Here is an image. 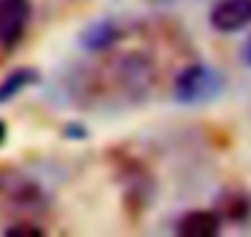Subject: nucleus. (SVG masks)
Returning <instances> with one entry per match:
<instances>
[{"instance_id":"f257e3e1","label":"nucleus","mask_w":251,"mask_h":237,"mask_svg":"<svg viewBox=\"0 0 251 237\" xmlns=\"http://www.w3.org/2000/svg\"><path fill=\"white\" fill-rule=\"evenodd\" d=\"M224 89V77L219 69L209 64H187L185 69L177 72L173 82V96L180 104H204L212 101L222 94Z\"/></svg>"},{"instance_id":"f03ea898","label":"nucleus","mask_w":251,"mask_h":237,"mask_svg":"<svg viewBox=\"0 0 251 237\" xmlns=\"http://www.w3.org/2000/svg\"><path fill=\"white\" fill-rule=\"evenodd\" d=\"M32 20L30 0H0V47L10 50L15 47Z\"/></svg>"},{"instance_id":"7ed1b4c3","label":"nucleus","mask_w":251,"mask_h":237,"mask_svg":"<svg viewBox=\"0 0 251 237\" xmlns=\"http://www.w3.org/2000/svg\"><path fill=\"white\" fill-rule=\"evenodd\" d=\"M209 25L224 35L249 28L251 25V0H217L209 10Z\"/></svg>"},{"instance_id":"20e7f679","label":"nucleus","mask_w":251,"mask_h":237,"mask_svg":"<svg viewBox=\"0 0 251 237\" xmlns=\"http://www.w3.org/2000/svg\"><path fill=\"white\" fill-rule=\"evenodd\" d=\"M219 230H222V215L217 210H190L175 225V232L182 237H212Z\"/></svg>"},{"instance_id":"39448f33","label":"nucleus","mask_w":251,"mask_h":237,"mask_svg":"<svg viewBox=\"0 0 251 237\" xmlns=\"http://www.w3.org/2000/svg\"><path fill=\"white\" fill-rule=\"evenodd\" d=\"M116 40H118V25H116L113 20H96V23H91V25L81 32V37H79L81 47L89 50V52L108 50L111 45H116Z\"/></svg>"},{"instance_id":"423d86ee","label":"nucleus","mask_w":251,"mask_h":237,"mask_svg":"<svg viewBox=\"0 0 251 237\" xmlns=\"http://www.w3.org/2000/svg\"><path fill=\"white\" fill-rule=\"evenodd\" d=\"M35 79H37V72H35V69H27V67L10 72V74L5 77V82L0 84V101H10L15 94H20V91H23L25 87H30Z\"/></svg>"},{"instance_id":"0eeeda50","label":"nucleus","mask_w":251,"mask_h":237,"mask_svg":"<svg viewBox=\"0 0 251 237\" xmlns=\"http://www.w3.org/2000/svg\"><path fill=\"white\" fill-rule=\"evenodd\" d=\"M8 232H30V235H37V232H42V227H37V225H13Z\"/></svg>"},{"instance_id":"6e6552de","label":"nucleus","mask_w":251,"mask_h":237,"mask_svg":"<svg viewBox=\"0 0 251 237\" xmlns=\"http://www.w3.org/2000/svg\"><path fill=\"white\" fill-rule=\"evenodd\" d=\"M244 59H246V64H251V40L244 45Z\"/></svg>"},{"instance_id":"1a4fd4ad","label":"nucleus","mask_w":251,"mask_h":237,"mask_svg":"<svg viewBox=\"0 0 251 237\" xmlns=\"http://www.w3.org/2000/svg\"><path fill=\"white\" fill-rule=\"evenodd\" d=\"M3 139H5V124H0V144H3Z\"/></svg>"}]
</instances>
